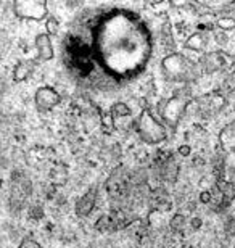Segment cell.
Instances as JSON below:
<instances>
[{
	"label": "cell",
	"mask_w": 235,
	"mask_h": 248,
	"mask_svg": "<svg viewBox=\"0 0 235 248\" xmlns=\"http://www.w3.org/2000/svg\"><path fill=\"white\" fill-rule=\"evenodd\" d=\"M152 55V36L131 10L95 8L74 19L63 41V60L81 86L111 91L141 76Z\"/></svg>",
	"instance_id": "cell-1"
},
{
	"label": "cell",
	"mask_w": 235,
	"mask_h": 248,
	"mask_svg": "<svg viewBox=\"0 0 235 248\" xmlns=\"http://www.w3.org/2000/svg\"><path fill=\"white\" fill-rule=\"evenodd\" d=\"M161 73L166 81L192 82L200 76V66L182 53H171L161 60Z\"/></svg>",
	"instance_id": "cell-2"
},
{
	"label": "cell",
	"mask_w": 235,
	"mask_h": 248,
	"mask_svg": "<svg viewBox=\"0 0 235 248\" xmlns=\"http://www.w3.org/2000/svg\"><path fill=\"white\" fill-rule=\"evenodd\" d=\"M219 143L222 150L221 160V181L235 186V121L226 124L219 134Z\"/></svg>",
	"instance_id": "cell-3"
},
{
	"label": "cell",
	"mask_w": 235,
	"mask_h": 248,
	"mask_svg": "<svg viewBox=\"0 0 235 248\" xmlns=\"http://www.w3.org/2000/svg\"><path fill=\"white\" fill-rule=\"evenodd\" d=\"M132 126L136 127V131L139 132L142 140L150 143V145L163 142L164 139L168 137L166 129H164L163 124L153 116V113L150 111L148 108L142 110V113L137 116V120L134 121Z\"/></svg>",
	"instance_id": "cell-4"
},
{
	"label": "cell",
	"mask_w": 235,
	"mask_h": 248,
	"mask_svg": "<svg viewBox=\"0 0 235 248\" xmlns=\"http://www.w3.org/2000/svg\"><path fill=\"white\" fill-rule=\"evenodd\" d=\"M190 92L188 89H181V92H177L176 95L168 98V100H161L158 105L159 116L163 118V121L168 124L169 127L176 129L179 121L184 115V111L187 110Z\"/></svg>",
	"instance_id": "cell-5"
},
{
	"label": "cell",
	"mask_w": 235,
	"mask_h": 248,
	"mask_svg": "<svg viewBox=\"0 0 235 248\" xmlns=\"http://www.w3.org/2000/svg\"><path fill=\"white\" fill-rule=\"evenodd\" d=\"M13 13L21 19L42 21L48 15V5L42 0H16L13 2Z\"/></svg>",
	"instance_id": "cell-6"
},
{
	"label": "cell",
	"mask_w": 235,
	"mask_h": 248,
	"mask_svg": "<svg viewBox=\"0 0 235 248\" xmlns=\"http://www.w3.org/2000/svg\"><path fill=\"white\" fill-rule=\"evenodd\" d=\"M195 105H197L198 115L202 116L203 120H209V118L219 115V113L226 108L227 100L221 92H209V93H204L202 97H198Z\"/></svg>",
	"instance_id": "cell-7"
},
{
	"label": "cell",
	"mask_w": 235,
	"mask_h": 248,
	"mask_svg": "<svg viewBox=\"0 0 235 248\" xmlns=\"http://www.w3.org/2000/svg\"><path fill=\"white\" fill-rule=\"evenodd\" d=\"M234 57L227 55L224 52H209L202 57L200 68H203L206 73H218V71H229L232 73L231 64H234Z\"/></svg>",
	"instance_id": "cell-8"
},
{
	"label": "cell",
	"mask_w": 235,
	"mask_h": 248,
	"mask_svg": "<svg viewBox=\"0 0 235 248\" xmlns=\"http://www.w3.org/2000/svg\"><path fill=\"white\" fill-rule=\"evenodd\" d=\"M60 102H62L60 93L55 91V89L48 87V86L39 87L36 91V95H34V103H36V107L41 111L53 110L55 107L60 105Z\"/></svg>",
	"instance_id": "cell-9"
},
{
	"label": "cell",
	"mask_w": 235,
	"mask_h": 248,
	"mask_svg": "<svg viewBox=\"0 0 235 248\" xmlns=\"http://www.w3.org/2000/svg\"><path fill=\"white\" fill-rule=\"evenodd\" d=\"M34 46H36L39 60L50 62L55 57L53 46H52V39H50V36H47V34H44V32L37 34L36 41H34Z\"/></svg>",
	"instance_id": "cell-10"
},
{
	"label": "cell",
	"mask_w": 235,
	"mask_h": 248,
	"mask_svg": "<svg viewBox=\"0 0 235 248\" xmlns=\"http://www.w3.org/2000/svg\"><path fill=\"white\" fill-rule=\"evenodd\" d=\"M95 200H97V187H91L84 195L79 198L76 203V213L78 216H89L95 206Z\"/></svg>",
	"instance_id": "cell-11"
},
{
	"label": "cell",
	"mask_w": 235,
	"mask_h": 248,
	"mask_svg": "<svg viewBox=\"0 0 235 248\" xmlns=\"http://www.w3.org/2000/svg\"><path fill=\"white\" fill-rule=\"evenodd\" d=\"M107 190L113 198H118L126 193V177L123 176L121 168H118L116 171H113V174L107 184Z\"/></svg>",
	"instance_id": "cell-12"
},
{
	"label": "cell",
	"mask_w": 235,
	"mask_h": 248,
	"mask_svg": "<svg viewBox=\"0 0 235 248\" xmlns=\"http://www.w3.org/2000/svg\"><path fill=\"white\" fill-rule=\"evenodd\" d=\"M206 46H208V36L204 32H195L184 42V47L193 52H203Z\"/></svg>",
	"instance_id": "cell-13"
},
{
	"label": "cell",
	"mask_w": 235,
	"mask_h": 248,
	"mask_svg": "<svg viewBox=\"0 0 235 248\" xmlns=\"http://www.w3.org/2000/svg\"><path fill=\"white\" fill-rule=\"evenodd\" d=\"M32 71H34V62H19L13 69V79L16 82H21L31 76Z\"/></svg>",
	"instance_id": "cell-14"
},
{
	"label": "cell",
	"mask_w": 235,
	"mask_h": 248,
	"mask_svg": "<svg viewBox=\"0 0 235 248\" xmlns=\"http://www.w3.org/2000/svg\"><path fill=\"white\" fill-rule=\"evenodd\" d=\"M177 174H179V166L176 160H172V158H169V160L163 165V176L164 179L169 181V182H174L177 179Z\"/></svg>",
	"instance_id": "cell-15"
},
{
	"label": "cell",
	"mask_w": 235,
	"mask_h": 248,
	"mask_svg": "<svg viewBox=\"0 0 235 248\" xmlns=\"http://www.w3.org/2000/svg\"><path fill=\"white\" fill-rule=\"evenodd\" d=\"M110 113H111L113 118H116V116H129V115H131V108H129L126 103L118 102V103H114V105L111 107Z\"/></svg>",
	"instance_id": "cell-16"
},
{
	"label": "cell",
	"mask_w": 235,
	"mask_h": 248,
	"mask_svg": "<svg viewBox=\"0 0 235 248\" xmlns=\"http://www.w3.org/2000/svg\"><path fill=\"white\" fill-rule=\"evenodd\" d=\"M216 26L221 29L222 32L226 31H232V29H235V18H231V16H222L219 18L216 21Z\"/></svg>",
	"instance_id": "cell-17"
},
{
	"label": "cell",
	"mask_w": 235,
	"mask_h": 248,
	"mask_svg": "<svg viewBox=\"0 0 235 248\" xmlns=\"http://www.w3.org/2000/svg\"><path fill=\"white\" fill-rule=\"evenodd\" d=\"M169 226H171V229L172 231H176V232H181L184 229V226H186V216H182V215H174L172 216V219L169 221Z\"/></svg>",
	"instance_id": "cell-18"
},
{
	"label": "cell",
	"mask_w": 235,
	"mask_h": 248,
	"mask_svg": "<svg viewBox=\"0 0 235 248\" xmlns=\"http://www.w3.org/2000/svg\"><path fill=\"white\" fill-rule=\"evenodd\" d=\"M102 127L105 132H111L114 129V118L111 116V113H105L102 116Z\"/></svg>",
	"instance_id": "cell-19"
},
{
	"label": "cell",
	"mask_w": 235,
	"mask_h": 248,
	"mask_svg": "<svg viewBox=\"0 0 235 248\" xmlns=\"http://www.w3.org/2000/svg\"><path fill=\"white\" fill-rule=\"evenodd\" d=\"M46 29H47V32H46L47 36H57V32H58V21H57V18H53V16L47 18Z\"/></svg>",
	"instance_id": "cell-20"
},
{
	"label": "cell",
	"mask_w": 235,
	"mask_h": 248,
	"mask_svg": "<svg viewBox=\"0 0 235 248\" xmlns=\"http://www.w3.org/2000/svg\"><path fill=\"white\" fill-rule=\"evenodd\" d=\"M18 248H42V245L39 244L37 240L31 239V237H26V239L21 240V244H19Z\"/></svg>",
	"instance_id": "cell-21"
},
{
	"label": "cell",
	"mask_w": 235,
	"mask_h": 248,
	"mask_svg": "<svg viewBox=\"0 0 235 248\" xmlns=\"http://www.w3.org/2000/svg\"><path fill=\"white\" fill-rule=\"evenodd\" d=\"M172 7V3L169 2H163V3H150V8H153L157 13H166V10Z\"/></svg>",
	"instance_id": "cell-22"
},
{
	"label": "cell",
	"mask_w": 235,
	"mask_h": 248,
	"mask_svg": "<svg viewBox=\"0 0 235 248\" xmlns=\"http://www.w3.org/2000/svg\"><path fill=\"white\" fill-rule=\"evenodd\" d=\"M224 89L229 92L235 91V71L229 73V78H226V81H224Z\"/></svg>",
	"instance_id": "cell-23"
},
{
	"label": "cell",
	"mask_w": 235,
	"mask_h": 248,
	"mask_svg": "<svg viewBox=\"0 0 235 248\" xmlns=\"http://www.w3.org/2000/svg\"><path fill=\"white\" fill-rule=\"evenodd\" d=\"M226 232L229 235H235V217H231L226 222Z\"/></svg>",
	"instance_id": "cell-24"
},
{
	"label": "cell",
	"mask_w": 235,
	"mask_h": 248,
	"mask_svg": "<svg viewBox=\"0 0 235 248\" xmlns=\"http://www.w3.org/2000/svg\"><path fill=\"white\" fill-rule=\"evenodd\" d=\"M214 37H216V42L218 44H221V46H224V44H227V36H226V32H216L214 34Z\"/></svg>",
	"instance_id": "cell-25"
},
{
	"label": "cell",
	"mask_w": 235,
	"mask_h": 248,
	"mask_svg": "<svg viewBox=\"0 0 235 248\" xmlns=\"http://www.w3.org/2000/svg\"><path fill=\"white\" fill-rule=\"evenodd\" d=\"M177 152H179V155H182V156H188L190 153H192V148H190V145H181L177 148Z\"/></svg>",
	"instance_id": "cell-26"
},
{
	"label": "cell",
	"mask_w": 235,
	"mask_h": 248,
	"mask_svg": "<svg viewBox=\"0 0 235 248\" xmlns=\"http://www.w3.org/2000/svg\"><path fill=\"white\" fill-rule=\"evenodd\" d=\"M211 198H213V195L209 192H203L202 195H200V202L202 203H211Z\"/></svg>",
	"instance_id": "cell-27"
},
{
	"label": "cell",
	"mask_w": 235,
	"mask_h": 248,
	"mask_svg": "<svg viewBox=\"0 0 235 248\" xmlns=\"http://www.w3.org/2000/svg\"><path fill=\"white\" fill-rule=\"evenodd\" d=\"M192 226H193V229H198V227H202V219H200V217H193V219H192Z\"/></svg>",
	"instance_id": "cell-28"
}]
</instances>
